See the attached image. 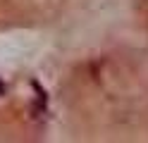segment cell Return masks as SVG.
<instances>
[{
	"mask_svg": "<svg viewBox=\"0 0 148 143\" xmlns=\"http://www.w3.org/2000/svg\"><path fill=\"white\" fill-rule=\"evenodd\" d=\"M0 95H3V83H0Z\"/></svg>",
	"mask_w": 148,
	"mask_h": 143,
	"instance_id": "cell-1",
	"label": "cell"
}]
</instances>
